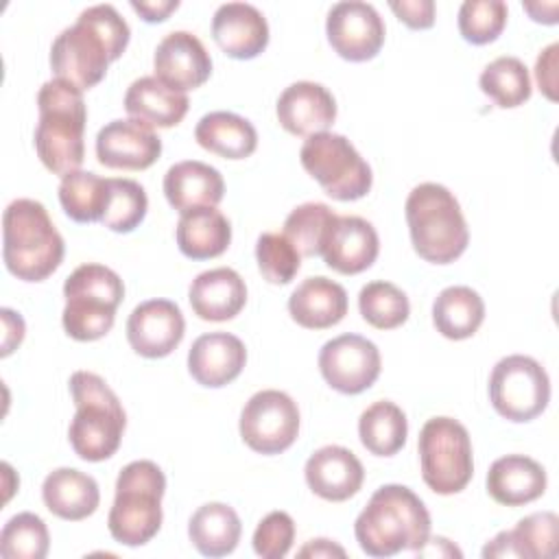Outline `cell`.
<instances>
[{"label": "cell", "instance_id": "25", "mask_svg": "<svg viewBox=\"0 0 559 559\" xmlns=\"http://www.w3.org/2000/svg\"><path fill=\"white\" fill-rule=\"evenodd\" d=\"M546 483V469L524 454L500 456L487 472V493L504 507H522L542 498Z\"/></svg>", "mask_w": 559, "mask_h": 559}, {"label": "cell", "instance_id": "40", "mask_svg": "<svg viewBox=\"0 0 559 559\" xmlns=\"http://www.w3.org/2000/svg\"><path fill=\"white\" fill-rule=\"evenodd\" d=\"M511 533L515 557L550 559L557 555L559 518L552 511L531 513L522 518Z\"/></svg>", "mask_w": 559, "mask_h": 559}, {"label": "cell", "instance_id": "19", "mask_svg": "<svg viewBox=\"0 0 559 559\" xmlns=\"http://www.w3.org/2000/svg\"><path fill=\"white\" fill-rule=\"evenodd\" d=\"M277 120L293 135L323 133L336 120V100L328 87L314 81H297L277 98Z\"/></svg>", "mask_w": 559, "mask_h": 559}, {"label": "cell", "instance_id": "24", "mask_svg": "<svg viewBox=\"0 0 559 559\" xmlns=\"http://www.w3.org/2000/svg\"><path fill=\"white\" fill-rule=\"evenodd\" d=\"M190 306L203 321H229L247 304L245 280L229 266L199 273L190 284Z\"/></svg>", "mask_w": 559, "mask_h": 559}, {"label": "cell", "instance_id": "38", "mask_svg": "<svg viewBox=\"0 0 559 559\" xmlns=\"http://www.w3.org/2000/svg\"><path fill=\"white\" fill-rule=\"evenodd\" d=\"M50 548V535L44 520L35 513L13 515L0 533V555L4 559H44Z\"/></svg>", "mask_w": 559, "mask_h": 559}, {"label": "cell", "instance_id": "34", "mask_svg": "<svg viewBox=\"0 0 559 559\" xmlns=\"http://www.w3.org/2000/svg\"><path fill=\"white\" fill-rule=\"evenodd\" d=\"M59 201L74 223L103 221L109 201V179L90 170H74L61 177Z\"/></svg>", "mask_w": 559, "mask_h": 559}, {"label": "cell", "instance_id": "16", "mask_svg": "<svg viewBox=\"0 0 559 559\" xmlns=\"http://www.w3.org/2000/svg\"><path fill=\"white\" fill-rule=\"evenodd\" d=\"M162 155V140L153 127L124 118L107 122L96 135V157L107 168L144 170Z\"/></svg>", "mask_w": 559, "mask_h": 559}, {"label": "cell", "instance_id": "7", "mask_svg": "<svg viewBox=\"0 0 559 559\" xmlns=\"http://www.w3.org/2000/svg\"><path fill=\"white\" fill-rule=\"evenodd\" d=\"M166 476L153 461H131L116 480V496L107 526L111 537L124 546H144L162 526V498Z\"/></svg>", "mask_w": 559, "mask_h": 559}, {"label": "cell", "instance_id": "35", "mask_svg": "<svg viewBox=\"0 0 559 559\" xmlns=\"http://www.w3.org/2000/svg\"><path fill=\"white\" fill-rule=\"evenodd\" d=\"M478 85L498 107H520L531 98L528 68L518 57H498L480 72Z\"/></svg>", "mask_w": 559, "mask_h": 559}, {"label": "cell", "instance_id": "47", "mask_svg": "<svg viewBox=\"0 0 559 559\" xmlns=\"http://www.w3.org/2000/svg\"><path fill=\"white\" fill-rule=\"evenodd\" d=\"M2 314V323H4V343H2V356H9L13 352V347H17L24 338V321L17 312L9 310V308H2L0 310Z\"/></svg>", "mask_w": 559, "mask_h": 559}, {"label": "cell", "instance_id": "42", "mask_svg": "<svg viewBox=\"0 0 559 559\" xmlns=\"http://www.w3.org/2000/svg\"><path fill=\"white\" fill-rule=\"evenodd\" d=\"M255 260L262 277L271 284H288L299 266L301 255L284 234H262L255 242Z\"/></svg>", "mask_w": 559, "mask_h": 559}, {"label": "cell", "instance_id": "13", "mask_svg": "<svg viewBox=\"0 0 559 559\" xmlns=\"http://www.w3.org/2000/svg\"><path fill=\"white\" fill-rule=\"evenodd\" d=\"M319 369L334 391L358 395L378 380L382 360L376 343L369 338L360 334H341L321 347Z\"/></svg>", "mask_w": 559, "mask_h": 559}, {"label": "cell", "instance_id": "26", "mask_svg": "<svg viewBox=\"0 0 559 559\" xmlns=\"http://www.w3.org/2000/svg\"><path fill=\"white\" fill-rule=\"evenodd\" d=\"M288 312L301 328L325 330L347 314V293L338 282L314 275L293 290L288 297Z\"/></svg>", "mask_w": 559, "mask_h": 559}, {"label": "cell", "instance_id": "44", "mask_svg": "<svg viewBox=\"0 0 559 559\" xmlns=\"http://www.w3.org/2000/svg\"><path fill=\"white\" fill-rule=\"evenodd\" d=\"M391 11L408 28L424 31L435 24V2L432 0H393L389 2Z\"/></svg>", "mask_w": 559, "mask_h": 559}, {"label": "cell", "instance_id": "8", "mask_svg": "<svg viewBox=\"0 0 559 559\" xmlns=\"http://www.w3.org/2000/svg\"><path fill=\"white\" fill-rule=\"evenodd\" d=\"M63 297L66 308L61 323L66 334L74 341H98L116 321V308L124 297V284L109 266L90 262L76 266L68 275Z\"/></svg>", "mask_w": 559, "mask_h": 559}, {"label": "cell", "instance_id": "30", "mask_svg": "<svg viewBox=\"0 0 559 559\" xmlns=\"http://www.w3.org/2000/svg\"><path fill=\"white\" fill-rule=\"evenodd\" d=\"M194 140L205 151L225 159H245L258 146L255 127L231 111L205 114L194 127Z\"/></svg>", "mask_w": 559, "mask_h": 559}, {"label": "cell", "instance_id": "21", "mask_svg": "<svg viewBox=\"0 0 559 559\" xmlns=\"http://www.w3.org/2000/svg\"><path fill=\"white\" fill-rule=\"evenodd\" d=\"M308 487L323 500L343 502L358 493L365 469L358 456L343 445H323L310 454L304 467Z\"/></svg>", "mask_w": 559, "mask_h": 559}, {"label": "cell", "instance_id": "48", "mask_svg": "<svg viewBox=\"0 0 559 559\" xmlns=\"http://www.w3.org/2000/svg\"><path fill=\"white\" fill-rule=\"evenodd\" d=\"M299 557H312V559H319V557H345V548L330 542V539H310L301 550H299Z\"/></svg>", "mask_w": 559, "mask_h": 559}, {"label": "cell", "instance_id": "32", "mask_svg": "<svg viewBox=\"0 0 559 559\" xmlns=\"http://www.w3.org/2000/svg\"><path fill=\"white\" fill-rule=\"evenodd\" d=\"M485 321V301L469 286H448L432 304V323L450 341H463L478 332Z\"/></svg>", "mask_w": 559, "mask_h": 559}, {"label": "cell", "instance_id": "39", "mask_svg": "<svg viewBox=\"0 0 559 559\" xmlns=\"http://www.w3.org/2000/svg\"><path fill=\"white\" fill-rule=\"evenodd\" d=\"M148 199L144 188L133 179H109V201L103 214V225L118 234L133 231L146 216Z\"/></svg>", "mask_w": 559, "mask_h": 559}, {"label": "cell", "instance_id": "45", "mask_svg": "<svg viewBox=\"0 0 559 559\" xmlns=\"http://www.w3.org/2000/svg\"><path fill=\"white\" fill-rule=\"evenodd\" d=\"M557 55H559V44L555 41L542 50L535 63L537 85L548 100H557Z\"/></svg>", "mask_w": 559, "mask_h": 559}, {"label": "cell", "instance_id": "41", "mask_svg": "<svg viewBox=\"0 0 559 559\" xmlns=\"http://www.w3.org/2000/svg\"><path fill=\"white\" fill-rule=\"evenodd\" d=\"M507 15L509 11L502 0H465L459 9V31L465 41L485 46L498 39Z\"/></svg>", "mask_w": 559, "mask_h": 559}, {"label": "cell", "instance_id": "33", "mask_svg": "<svg viewBox=\"0 0 559 559\" xmlns=\"http://www.w3.org/2000/svg\"><path fill=\"white\" fill-rule=\"evenodd\" d=\"M406 415L397 404L389 400L373 402L369 408L362 411L358 419L360 443L376 456L397 454L406 443Z\"/></svg>", "mask_w": 559, "mask_h": 559}, {"label": "cell", "instance_id": "14", "mask_svg": "<svg viewBox=\"0 0 559 559\" xmlns=\"http://www.w3.org/2000/svg\"><path fill=\"white\" fill-rule=\"evenodd\" d=\"M328 41L347 61H369L384 44V22L369 2H336L325 22Z\"/></svg>", "mask_w": 559, "mask_h": 559}, {"label": "cell", "instance_id": "9", "mask_svg": "<svg viewBox=\"0 0 559 559\" xmlns=\"http://www.w3.org/2000/svg\"><path fill=\"white\" fill-rule=\"evenodd\" d=\"M419 465L424 483L441 496L459 493L474 474L467 428L452 417H432L419 430Z\"/></svg>", "mask_w": 559, "mask_h": 559}, {"label": "cell", "instance_id": "17", "mask_svg": "<svg viewBox=\"0 0 559 559\" xmlns=\"http://www.w3.org/2000/svg\"><path fill=\"white\" fill-rule=\"evenodd\" d=\"M153 70L164 85L186 94L210 79L212 59L197 35L188 31H173L157 44Z\"/></svg>", "mask_w": 559, "mask_h": 559}, {"label": "cell", "instance_id": "4", "mask_svg": "<svg viewBox=\"0 0 559 559\" xmlns=\"http://www.w3.org/2000/svg\"><path fill=\"white\" fill-rule=\"evenodd\" d=\"M66 253L48 210L35 199H15L2 214V258L11 275L41 282L57 271Z\"/></svg>", "mask_w": 559, "mask_h": 559}, {"label": "cell", "instance_id": "1", "mask_svg": "<svg viewBox=\"0 0 559 559\" xmlns=\"http://www.w3.org/2000/svg\"><path fill=\"white\" fill-rule=\"evenodd\" d=\"M129 24L120 17L116 7H87L50 46V68L55 79L68 81L81 92L94 87L105 79L107 66L120 59L129 44Z\"/></svg>", "mask_w": 559, "mask_h": 559}, {"label": "cell", "instance_id": "20", "mask_svg": "<svg viewBox=\"0 0 559 559\" xmlns=\"http://www.w3.org/2000/svg\"><path fill=\"white\" fill-rule=\"evenodd\" d=\"M212 35L231 59H253L269 44L266 17L249 2H225L212 17Z\"/></svg>", "mask_w": 559, "mask_h": 559}, {"label": "cell", "instance_id": "29", "mask_svg": "<svg viewBox=\"0 0 559 559\" xmlns=\"http://www.w3.org/2000/svg\"><path fill=\"white\" fill-rule=\"evenodd\" d=\"M175 238L186 258L210 260L227 251L231 225L216 207H194L179 216Z\"/></svg>", "mask_w": 559, "mask_h": 559}, {"label": "cell", "instance_id": "37", "mask_svg": "<svg viewBox=\"0 0 559 559\" xmlns=\"http://www.w3.org/2000/svg\"><path fill=\"white\" fill-rule=\"evenodd\" d=\"M358 308L362 319L378 330L400 328L411 314V304L404 290L382 280L369 282L360 288Z\"/></svg>", "mask_w": 559, "mask_h": 559}, {"label": "cell", "instance_id": "6", "mask_svg": "<svg viewBox=\"0 0 559 559\" xmlns=\"http://www.w3.org/2000/svg\"><path fill=\"white\" fill-rule=\"evenodd\" d=\"M70 393L76 406L68 428L74 454L90 463L116 454L127 426V415L118 395L92 371H74L70 376Z\"/></svg>", "mask_w": 559, "mask_h": 559}, {"label": "cell", "instance_id": "27", "mask_svg": "<svg viewBox=\"0 0 559 559\" xmlns=\"http://www.w3.org/2000/svg\"><path fill=\"white\" fill-rule=\"evenodd\" d=\"M188 96L170 90L157 76L135 79L124 94V109L129 118L140 120L148 127L170 129L188 114Z\"/></svg>", "mask_w": 559, "mask_h": 559}, {"label": "cell", "instance_id": "43", "mask_svg": "<svg viewBox=\"0 0 559 559\" xmlns=\"http://www.w3.org/2000/svg\"><path fill=\"white\" fill-rule=\"evenodd\" d=\"M295 539V522L286 511H271L253 533V550L262 559H282Z\"/></svg>", "mask_w": 559, "mask_h": 559}, {"label": "cell", "instance_id": "36", "mask_svg": "<svg viewBox=\"0 0 559 559\" xmlns=\"http://www.w3.org/2000/svg\"><path fill=\"white\" fill-rule=\"evenodd\" d=\"M336 221V214L325 203L297 205L284 221V236L304 258L321 255L325 236Z\"/></svg>", "mask_w": 559, "mask_h": 559}, {"label": "cell", "instance_id": "22", "mask_svg": "<svg viewBox=\"0 0 559 559\" xmlns=\"http://www.w3.org/2000/svg\"><path fill=\"white\" fill-rule=\"evenodd\" d=\"M247 362L245 343L229 332L201 334L188 352V371L201 384L210 389L234 382Z\"/></svg>", "mask_w": 559, "mask_h": 559}, {"label": "cell", "instance_id": "49", "mask_svg": "<svg viewBox=\"0 0 559 559\" xmlns=\"http://www.w3.org/2000/svg\"><path fill=\"white\" fill-rule=\"evenodd\" d=\"M483 557H485V559H489V557H515V548H513V542H511V533H509V531L498 533V535L483 548Z\"/></svg>", "mask_w": 559, "mask_h": 559}, {"label": "cell", "instance_id": "46", "mask_svg": "<svg viewBox=\"0 0 559 559\" xmlns=\"http://www.w3.org/2000/svg\"><path fill=\"white\" fill-rule=\"evenodd\" d=\"M131 9L140 13L144 22H164L173 11L179 9V0H131Z\"/></svg>", "mask_w": 559, "mask_h": 559}, {"label": "cell", "instance_id": "50", "mask_svg": "<svg viewBox=\"0 0 559 559\" xmlns=\"http://www.w3.org/2000/svg\"><path fill=\"white\" fill-rule=\"evenodd\" d=\"M557 9H559L557 2H548V4L526 2L524 4V11L531 15V20L544 22V24H557Z\"/></svg>", "mask_w": 559, "mask_h": 559}, {"label": "cell", "instance_id": "18", "mask_svg": "<svg viewBox=\"0 0 559 559\" xmlns=\"http://www.w3.org/2000/svg\"><path fill=\"white\" fill-rule=\"evenodd\" d=\"M380 251L376 227L360 216H336L332 223L321 255L323 262L343 275L367 271Z\"/></svg>", "mask_w": 559, "mask_h": 559}, {"label": "cell", "instance_id": "31", "mask_svg": "<svg viewBox=\"0 0 559 559\" xmlns=\"http://www.w3.org/2000/svg\"><path fill=\"white\" fill-rule=\"evenodd\" d=\"M240 533L242 524L238 513L223 502H207L199 507L188 522L190 542L203 557H225L234 552L240 542Z\"/></svg>", "mask_w": 559, "mask_h": 559}, {"label": "cell", "instance_id": "12", "mask_svg": "<svg viewBox=\"0 0 559 559\" xmlns=\"http://www.w3.org/2000/svg\"><path fill=\"white\" fill-rule=\"evenodd\" d=\"M299 435V408L290 395L264 389L249 397L240 413V437L260 454L288 450Z\"/></svg>", "mask_w": 559, "mask_h": 559}, {"label": "cell", "instance_id": "3", "mask_svg": "<svg viewBox=\"0 0 559 559\" xmlns=\"http://www.w3.org/2000/svg\"><path fill=\"white\" fill-rule=\"evenodd\" d=\"M39 120L35 127V151L41 164L66 177L81 168L85 157L87 109L83 92L61 79L46 81L37 94Z\"/></svg>", "mask_w": 559, "mask_h": 559}, {"label": "cell", "instance_id": "11", "mask_svg": "<svg viewBox=\"0 0 559 559\" xmlns=\"http://www.w3.org/2000/svg\"><path fill=\"white\" fill-rule=\"evenodd\" d=\"M489 400L500 417L515 424L531 421L542 415L550 402L548 373L531 356H504L491 369Z\"/></svg>", "mask_w": 559, "mask_h": 559}, {"label": "cell", "instance_id": "15", "mask_svg": "<svg viewBox=\"0 0 559 559\" xmlns=\"http://www.w3.org/2000/svg\"><path fill=\"white\" fill-rule=\"evenodd\" d=\"M183 332V314L170 299L142 301L127 319V341L144 358L168 356L181 343Z\"/></svg>", "mask_w": 559, "mask_h": 559}, {"label": "cell", "instance_id": "23", "mask_svg": "<svg viewBox=\"0 0 559 559\" xmlns=\"http://www.w3.org/2000/svg\"><path fill=\"white\" fill-rule=\"evenodd\" d=\"M164 194L179 214L194 207H216L223 201L225 181L214 166L186 159L166 170Z\"/></svg>", "mask_w": 559, "mask_h": 559}, {"label": "cell", "instance_id": "2", "mask_svg": "<svg viewBox=\"0 0 559 559\" xmlns=\"http://www.w3.org/2000/svg\"><path fill=\"white\" fill-rule=\"evenodd\" d=\"M354 535L360 550L369 557L421 550L430 537V513L413 489L382 485L358 513Z\"/></svg>", "mask_w": 559, "mask_h": 559}, {"label": "cell", "instance_id": "5", "mask_svg": "<svg viewBox=\"0 0 559 559\" xmlns=\"http://www.w3.org/2000/svg\"><path fill=\"white\" fill-rule=\"evenodd\" d=\"M404 214L413 249L426 262L450 264L467 249L465 216L445 186L432 181L415 186L406 199Z\"/></svg>", "mask_w": 559, "mask_h": 559}, {"label": "cell", "instance_id": "28", "mask_svg": "<svg viewBox=\"0 0 559 559\" xmlns=\"http://www.w3.org/2000/svg\"><path fill=\"white\" fill-rule=\"evenodd\" d=\"M41 498L52 515L79 522L96 511L100 491L90 474H83L74 467H59L44 478Z\"/></svg>", "mask_w": 559, "mask_h": 559}, {"label": "cell", "instance_id": "10", "mask_svg": "<svg viewBox=\"0 0 559 559\" xmlns=\"http://www.w3.org/2000/svg\"><path fill=\"white\" fill-rule=\"evenodd\" d=\"M299 159L304 170L336 201H356L371 190L369 164L341 133L310 135L299 151Z\"/></svg>", "mask_w": 559, "mask_h": 559}]
</instances>
